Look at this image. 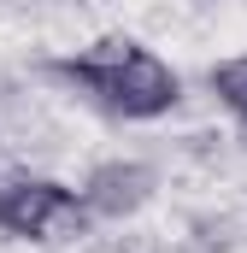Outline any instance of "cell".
<instances>
[{
  "mask_svg": "<svg viewBox=\"0 0 247 253\" xmlns=\"http://www.w3.org/2000/svg\"><path fill=\"white\" fill-rule=\"evenodd\" d=\"M53 71H59L65 83H77L82 94H94L118 118H165L183 100V77L159 59L153 47H141L129 36H106V42L59 59Z\"/></svg>",
  "mask_w": 247,
  "mask_h": 253,
  "instance_id": "1",
  "label": "cell"
},
{
  "mask_svg": "<svg viewBox=\"0 0 247 253\" xmlns=\"http://www.w3.org/2000/svg\"><path fill=\"white\" fill-rule=\"evenodd\" d=\"M88 224L82 194L53 177H12L0 183V230L18 242H59Z\"/></svg>",
  "mask_w": 247,
  "mask_h": 253,
  "instance_id": "2",
  "label": "cell"
},
{
  "mask_svg": "<svg viewBox=\"0 0 247 253\" xmlns=\"http://www.w3.org/2000/svg\"><path fill=\"white\" fill-rule=\"evenodd\" d=\"M77 194H82V212H88V218H124V212L147 206L153 171L135 165V159H106V165L88 171V183H82Z\"/></svg>",
  "mask_w": 247,
  "mask_h": 253,
  "instance_id": "3",
  "label": "cell"
},
{
  "mask_svg": "<svg viewBox=\"0 0 247 253\" xmlns=\"http://www.w3.org/2000/svg\"><path fill=\"white\" fill-rule=\"evenodd\" d=\"M212 94L224 100V112H236V118L247 124V53L212 65Z\"/></svg>",
  "mask_w": 247,
  "mask_h": 253,
  "instance_id": "4",
  "label": "cell"
}]
</instances>
